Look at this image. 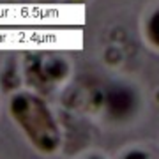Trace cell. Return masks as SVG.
I'll list each match as a JSON object with an SVG mask.
<instances>
[{
    "mask_svg": "<svg viewBox=\"0 0 159 159\" xmlns=\"http://www.w3.org/2000/svg\"><path fill=\"white\" fill-rule=\"evenodd\" d=\"M106 101H108V108L111 115H115V117H125L134 108V94L125 87L111 89Z\"/></svg>",
    "mask_w": 159,
    "mask_h": 159,
    "instance_id": "2",
    "label": "cell"
},
{
    "mask_svg": "<svg viewBox=\"0 0 159 159\" xmlns=\"http://www.w3.org/2000/svg\"><path fill=\"white\" fill-rule=\"evenodd\" d=\"M66 71H67V67H66L64 60H60V58H51L44 66V74H48L51 78H62Z\"/></svg>",
    "mask_w": 159,
    "mask_h": 159,
    "instance_id": "4",
    "label": "cell"
},
{
    "mask_svg": "<svg viewBox=\"0 0 159 159\" xmlns=\"http://www.w3.org/2000/svg\"><path fill=\"white\" fill-rule=\"evenodd\" d=\"M157 99H159V92H157Z\"/></svg>",
    "mask_w": 159,
    "mask_h": 159,
    "instance_id": "6",
    "label": "cell"
},
{
    "mask_svg": "<svg viewBox=\"0 0 159 159\" xmlns=\"http://www.w3.org/2000/svg\"><path fill=\"white\" fill-rule=\"evenodd\" d=\"M147 37L154 46L159 48V9L150 16L147 23Z\"/></svg>",
    "mask_w": 159,
    "mask_h": 159,
    "instance_id": "3",
    "label": "cell"
},
{
    "mask_svg": "<svg viewBox=\"0 0 159 159\" xmlns=\"http://www.w3.org/2000/svg\"><path fill=\"white\" fill-rule=\"evenodd\" d=\"M125 159H147V156L143 152H138V150H134V152H129L127 156H125Z\"/></svg>",
    "mask_w": 159,
    "mask_h": 159,
    "instance_id": "5",
    "label": "cell"
},
{
    "mask_svg": "<svg viewBox=\"0 0 159 159\" xmlns=\"http://www.w3.org/2000/svg\"><path fill=\"white\" fill-rule=\"evenodd\" d=\"M12 117L27 133L30 142L43 152H53L60 143V133L50 110L39 97L20 94L11 102Z\"/></svg>",
    "mask_w": 159,
    "mask_h": 159,
    "instance_id": "1",
    "label": "cell"
}]
</instances>
